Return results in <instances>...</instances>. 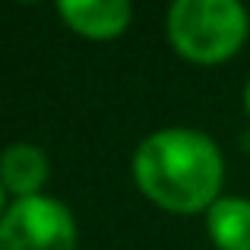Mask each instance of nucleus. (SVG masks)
I'll use <instances>...</instances> for the list:
<instances>
[{
	"instance_id": "1",
	"label": "nucleus",
	"mask_w": 250,
	"mask_h": 250,
	"mask_svg": "<svg viewBox=\"0 0 250 250\" xmlns=\"http://www.w3.org/2000/svg\"><path fill=\"white\" fill-rule=\"evenodd\" d=\"M222 155L209 136L171 127L149 136L133 155L140 190L168 212L193 215L215 203L222 187Z\"/></svg>"
},
{
	"instance_id": "2",
	"label": "nucleus",
	"mask_w": 250,
	"mask_h": 250,
	"mask_svg": "<svg viewBox=\"0 0 250 250\" xmlns=\"http://www.w3.org/2000/svg\"><path fill=\"white\" fill-rule=\"evenodd\" d=\"M168 35L181 57L193 63H222L238 54L247 38L241 0H174Z\"/></svg>"
},
{
	"instance_id": "3",
	"label": "nucleus",
	"mask_w": 250,
	"mask_h": 250,
	"mask_svg": "<svg viewBox=\"0 0 250 250\" xmlns=\"http://www.w3.org/2000/svg\"><path fill=\"white\" fill-rule=\"evenodd\" d=\"M0 250H76L70 209L51 196H25L0 219Z\"/></svg>"
},
{
	"instance_id": "4",
	"label": "nucleus",
	"mask_w": 250,
	"mask_h": 250,
	"mask_svg": "<svg viewBox=\"0 0 250 250\" xmlns=\"http://www.w3.org/2000/svg\"><path fill=\"white\" fill-rule=\"evenodd\" d=\"M73 32L95 42L117 38L130 25V0H57Z\"/></svg>"
},
{
	"instance_id": "5",
	"label": "nucleus",
	"mask_w": 250,
	"mask_h": 250,
	"mask_svg": "<svg viewBox=\"0 0 250 250\" xmlns=\"http://www.w3.org/2000/svg\"><path fill=\"white\" fill-rule=\"evenodd\" d=\"M44 181H48V159L38 146L16 143L0 155V184L10 193H16L19 200L38 196Z\"/></svg>"
},
{
	"instance_id": "6",
	"label": "nucleus",
	"mask_w": 250,
	"mask_h": 250,
	"mask_svg": "<svg viewBox=\"0 0 250 250\" xmlns=\"http://www.w3.org/2000/svg\"><path fill=\"white\" fill-rule=\"evenodd\" d=\"M206 228L219 250H250V200H215L206 209Z\"/></svg>"
},
{
	"instance_id": "7",
	"label": "nucleus",
	"mask_w": 250,
	"mask_h": 250,
	"mask_svg": "<svg viewBox=\"0 0 250 250\" xmlns=\"http://www.w3.org/2000/svg\"><path fill=\"white\" fill-rule=\"evenodd\" d=\"M3 193H6V187H3V184H0V219H3V215H6V209H3Z\"/></svg>"
},
{
	"instance_id": "8",
	"label": "nucleus",
	"mask_w": 250,
	"mask_h": 250,
	"mask_svg": "<svg viewBox=\"0 0 250 250\" xmlns=\"http://www.w3.org/2000/svg\"><path fill=\"white\" fill-rule=\"evenodd\" d=\"M244 104H247V114H250V83H247V92H244Z\"/></svg>"
},
{
	"instance_id": "9",
	"label": "nucleus",
	"mask_w": 250,
	"mask_h": 250,
	"mask_svg": "<svg viewBox=\"0 0 250 250\" xmlns=\"http://www.w3.org/2000/svg\"><path fill=\"white\" fill-rule=\"evenodd\" d=\"M22 3H35V0H22Z\"/></svg>"
}]
</instances>
